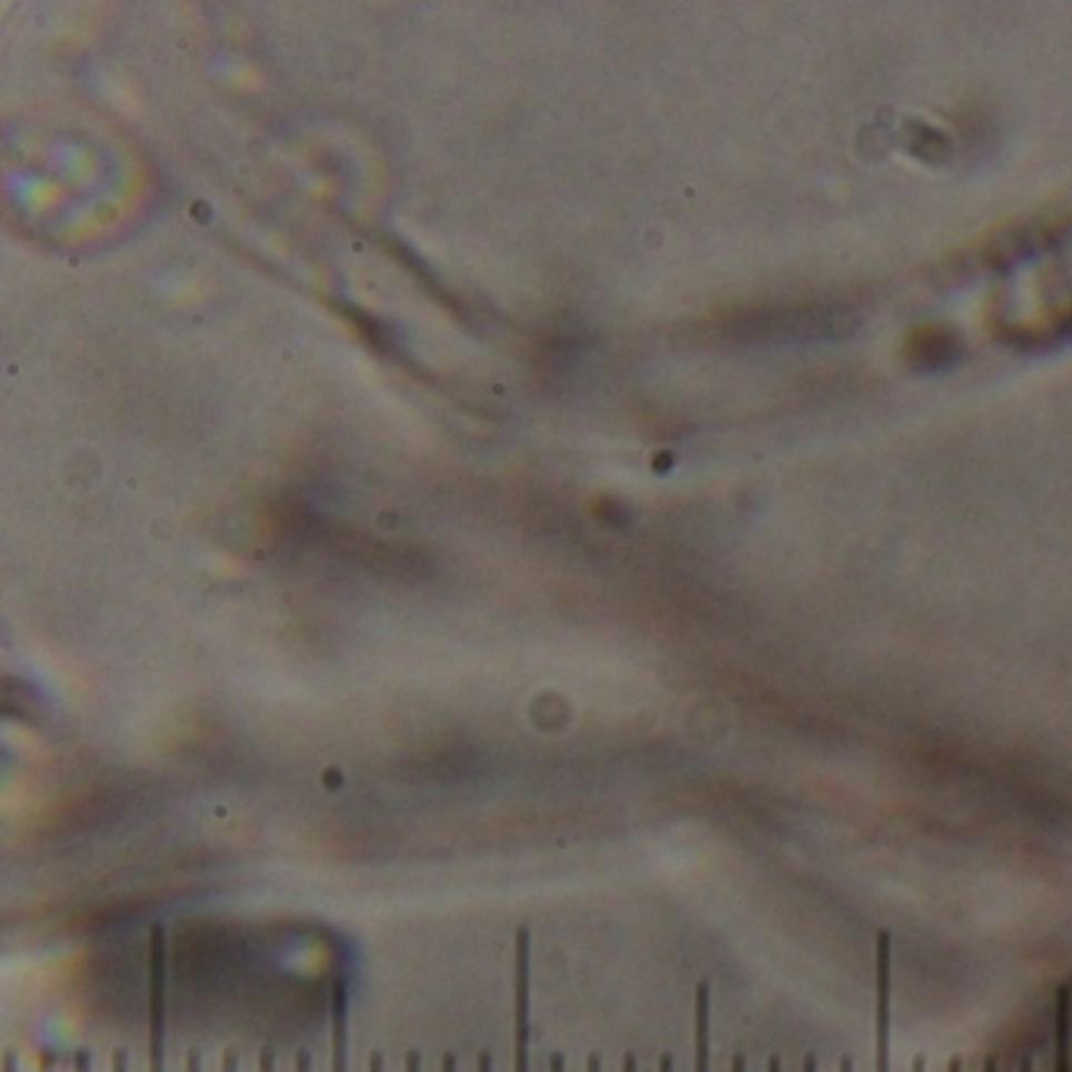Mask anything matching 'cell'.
Segmentation results:
<instances>
[{
    "instance_id": "1",
    "label": "cell",
    "mask_w": 1072,
    "mask_h": 1072,
    "mask_svg": "<svg viewBox=\"0 0 1072 1072\" xmlns=\"http://www.w3.org/2000/svg\"><path fill=\"white\" fill-rule=\"evenodd\" d=\"M149 1072H164V931L149 943Z\"/></svg>"
},
{
    "instance_id": "2",
    "label": "cell",
    "mask_w": 1072,
    "mask_h": 1072,
    "mask_svg": "<svg viewBox=\"0 0 1072 1072\" xmlns=\"http://www.w3.org/2000/svg\"><path fill=\"white\" fill-rule=\"evenodd\" d=\"M878 1072H890V941H878Z\"/></svg>"
},
{
    "instance_id": "3",
    "label": "cell",
    "mask_w": 1072,
    "mask_h": 1072,
    "mask_svg": "<svg viewBox=\"0 0 1072 1072\" xmlns=\"http://www.w3.org/2000/svg\"><path fill=\"white\" fill-rule=\"evenodd\" d=\"M695 1072H711V991L708 984L695 994Z\"/></svg>"
},
{
    "instance_id": "4",
    "label": "cell",
    "mask_w": 1072,
    "mask_h": 1072,
    "mask_svg": "<svg viewBox=\"0 0 1072 1072\" xmlns=\"http://www.w3.org/2000/svg\"><path fill=\"white\" fill-rule=\"evenodd\" d=\"M347 1038H350L347 984L337 981V988H333V1072H347Z\"/></svg>"
},
{
    "instance_id": "5",
    "label": "cell",
    "mask_w": 1072,
    "mask_h": 1072,
    "mask_svg": "<svg viewBox=\"0 0 1072 1072\" xmlns=\"http://www.w3.org/2000/svg\"><path fill=\"white\" fill-rule=\"evenodd\" d=\"M1070 988L1056 998V1072H1070Z\"/></svg>"
},
{
    "instance_id": "6",
    "label": "cell",
    "mask_w": 1072,
    "mask_h": 1072,
    "mask_svg": "<svg viewBox=\"0 0 1072 1072\" xmlns=\"http://www.w3.org/2000/svg\"><path fill=\"white\" fill-rule=\"evenodd\" d=\"M517 1072H529V1022H517Z\"/></svg>"
},
{
    "instance_id": "7",
    "label": "cell",
    "mask_w": 1072,
    "mask_h": 1072,
    "mask_svg": "<svg viewBox=\"0 0 1072 1072\" xmlns=\"http://www.w3.org/2000/svg\"><path fill=\"white\" fill-rule=\"evenodd\" d=\"M259 1072H274V1051H271V1048H264V1051H261Z\"/></svg>"
},
{
    "instance_id": "8",
    "label": "cell",
    "mask_w": 1072,
    "mask_h": 1072,
    "mask_svg": "<svg viewBox=\"0 0 1072 1072\" xmlns=\"http://www.w3.org/2000/svg\"><path fill=\"white\" fill-rule=\"evenodd\" d=\"M407 1072H422V1056H419V1051H412V1054L407 1056Z\"/></svg>"
},
{
    "instance_id": "9",
    "label": "cell",
    "mask_w": 1072,
    "mask_h": 1072,
    "mask_svg": "<svg viewBox=\"0 0 1072 1072\" xmlns=\"http://www.w3.org/2000/svg\"><path fill=\"white\" fill-rule=\"evenodd\" d=\"M297 1072H312V1056L305 1054V1051H299V1056H297Z\"/></svg>"
},
{
    "instance_id": "10",
    "label": "cell",
    "mask_w": 1072,
    "mask_h": 1072,
    "mask_svg": "<svg viewBox=\"0 0 1072 1072\" xmlns=\"http://www.w3.org/2000/svg\"><path fill=\"white\" fill-rule=\"evenodd\" d=\"M76 1072H89V1051L76 1054Z\"/></svg>"
},
{
    "instance_id": "11",
    "label": "cell",
    "mask_w": 1072,
    "mask_h": 1072,
    "mask_svg": "<svg viewBox=\"0 0 1072 1072\" xmlns=\"http://www.w3.org/2000/svg\"><path fill=\"white\" fill-rule=\"evenodd\" d=\"M113 1072H127V1051L113 1054Z\"/></svg>"
},
{
    "instance_id": "12",
    "label": "cell",
    "mask_w": 1072,
    "mask_h": 1072,
    "mask_svg": "<svg viewBox=\"0 0 1072 1072\" xmlns=\"http://www.w3.org/2000/svg\"><path fill=\"white\" fill-rule=\"evenodd\" d=\"M41 1072H54V1054L51 1051L41 1054Z\"/></svg>"
},
{
    "instance_id": "13",
    "label": "cell",
    "mask_w": 1072,
    "mask_h": 1072,
    "mask_svg": "<svg viewBox=\"0 0 1072 1072\" xmlns=\"http://www.w3.org/2000/svg\"><path fill=\"white\" fill-rule=\"evenodd\" d=\"M369 1072H384V1060H381V1054H374L369 1060Z\"/></svg>"
},
{
    "instance_id": "14",
    "label": "cell",
    "mask_w": 1072,
    "mask_h": 1072,
    "mask_svg": "<svg viewBox=\"0 0 1072 1072\" xmlns=\"http://www.w3.org/2000/svg\"><path fill=\"white\" fill-rule=\"evenodd\" d=\"M240 1066H237V1054H227V1060H223V1072H237Z\"/></svg>"
},
{
    "instance_id": "15",
    "label": "cell",
    "mask_w": 1072,
    "mask_h": 1072,
    "mask_svg": "<svg viewBox=\"0 0 1072 1072\" xmlns=\"http://www.w3.org/2000/svg\"><path fill=\"white\" fill-rule=\"evenodd\" d=\"M186 1072H199V1054H196V1051L186 1060Z\"/></svg>"
},
{
    "instance_id": "16",
    "label": "cell",
    "mask_w": 1072,
    "mask_h": 1072,
    "mask_svg": "<svg viewBox=\"0 0 1072 1072\" xmlns=\"http://www.w3.org/2000/svg\"><path fill=\"white\" fill-rule=\"evenodd\" d=\"M479 1072H491V1054L479 1056Z\"/></svg>"
},
{
    "instance_id": "17",
    "label": "cell",
    "mask_w": 1072,
    "mask_h": 1072,
    "mask_svg": "<svg viewBox=\"0 0 1072 1072\" xmlns=\"http://www.w3.org/2000/svg\"><path fill=\"white\" fill-rule=\"evenodd\" d=\"M984 1072H998V1056H988V1060H984Z\"/></svg>"
},
{
    "instance_id": "18",
    "label": "cell",
    "mask_w": 1072,
    "mask_h": 1072,
    "mask_svg": "<svg viewBox=\"0 0 1072 1072\" xmlns=\"http://www.w3.org/2000/svg\"><path fill=\"white\" fill-rule=\"evenodd\" d=\"M623 1072H639V1063H635V1056H627V1066H623Z\"/></svg>"
},
{
    "instance_id": "19",
    "label": "cell",
    "mask_w": 1072,
    "mask_h": 1072,
    "mask_svg": "<svg viewBox=\"0 0 1072 1072\" xmlns=\"http://www.w3.org/2000/svg\"><path fill=\"white\" fill-rule=\"evenodd\" d=\"M444 1072H457V1060H453L450 1054L444 1056Z\"/></svg>"
},
{
    "instance_id": "20",
    "label": "cell",
    "mask_w": 1072,
    "mask_h": 1072,
    "mask_svg": "<svg viewBox=\"0 0 1072 1072\" xmlns=\"http://www.w3.org/2000/svg\"><path fill=\"white\" fill-rule=\"evenodd\" d=\"M551 1072H563V1056H554V1060H551Z\"/></svg>"
},
{
    "instance_id": "21",
    "label": "cell",
    "mask_w": 1072,
    "mask_h": 1072,
    "mask_svg": "<svg viewBox=\"0 0 1072 1072\" xmlns=\"http://www.w3.org/2000/svg\"><path fill=\"white\" fill-rule=\"evenodd\" d=\"M802 1072H818V1066H814L812 1056H805V1063H802Z\"/></svg>"
},
{
    "instance_id": "22",
    "label": "cell",
    "mask_w": 1072,
    "mask_h": 1072,
    "mask_svg": "<svg viewBox=\"0 0 1072 1072\" xmlns=\"http://www.w3.org/2000/svg\"><path fill=\"white\" fill-rule=\"evenodd\" d=\"M589 1072H601V1060H598V1056H589Z\"/></svg>"
},
{
    "instance_id": "23",
    "label": "cell",
    "mask_w": 1072,
    "mask_h": 1072,
    "mask_svg": "<svg viewBox=\"0 0 1072 1072\" xmlns=\"http://www.w3.org/2000/svg\"><path fill=\"white\" fill-rule=\"evenodd\" d=\"M661 1072H673V1060H670V1056H661Z\"/></svg>"
},
{
    "instance_id": "24",
    "label": "cell",
    "mask_w": 1072,
    "mask_h": 1072,
    "mask_svg": "<svg viewBox=\"0 0 1072 1072\" xmlns=\"http://www.w3.org/2000/svg\"><path fill=\"white\" fill-rule=\"evenodd\" d=\"M3 1072H17V1060H13V1056H7V1063H3Z\"/></svg>"
},
{
    "instance_id": "25",
    "label": "cell",
    "mask_w": 1072,
    "mask_h": 1072,
    "mask_svg": "<svg viewBox=\"0 0 1072 1072\" xmlns=\"http://www.w3.org/2000/svg\"><path fill=\"white\" fill-rule=\"evenodd\" d=\"M1019 1072H1035V1066H1032V1060H1029V1056L1022 1060V1066H1019Z\"/></svg>"
},
{
    "instance_id": "26",
    "label": "cell",
    "mask_w": 1072,
    "mask_h": 1072,
    "mask_svg": "<svg viewBox=\"0 0 1072 1072\" xmlns=\"http://www.w3.org/2000/svg\"><path fill=\"white\" fill-rule=\"evenodd\" d=\"M733 1072H745V1060H742V1056H737V1060H733Z\"/></svg>"
},
{
    "instance_id": "27",
    "label": "cell",
    "mask_w": 1072,
    "mask_h": 1072,
    "mask_svg": "<svg viewBox=\"0 0 1072 1072\" xmlns=\"http://www.w3.org/2000/svg\"><path fill=\"white\" fill-rule=\"evenodd\" d=\"M840 1072H852V1060H843V1063H840Z\"/></svg>"
},
{
    "instance_id": "28",
    "label": "cell",
    "mask_w": 1072,
    "mask_h": 1072,
    "mask_svg": "<svg viewBox=\"0 0 1072 1072\" xmlns=\"http://www.w3.org/2000/svg\"><path fill=\"white\" fill-rule=\"evenodd\" d=\"M950 1072H962V1060H953V1063H950Z\"/></svg>"
},
{
    "instance_id": "29",
    "label": "cell",
    "mask_w": 1072,
    "mask_h": 1072,
    "mask_svg": "<svg viewBox=\"0 0 1072 1072\" xmlns=\"http://www.w3.org/2000/svg\"><path fill=\"white\" fill-rule=\"evenodd\" d=\"M768 1072H780V1060H777V1056H774V1060H771V1066H768Z\"/></svg>"
},
{
    "instance_id": "30",
    "label": "cell",
    "mask_w": 1072,
    "mask_h": 1072,
    "mask_svg": "<svg viewBox=\"0 0 1072 1072\" xmlns=\"http://www.w3.org/2000/svg\"><path fill=\"white\" fill-rule=\"evenodd\" d=\"M912 1072H924V1060H915V1070Z\"/></svg>"
}]
</instances>
